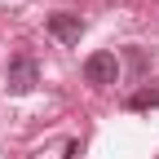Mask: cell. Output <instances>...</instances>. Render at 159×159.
I'll return each instance as SVG.
<instances>
[{"label":"cell","instance_id":"1","mask_svg":"<svg viewBox=\"0 0 159 159\" xmlns=\"http://www.w3.org/2000/svg\"><path fill=\"white\" fill-rule=\"evenodd\" d=\"M35 84H40V66H35V57H27V53L9 57V71H5V89H9L13 97H27V93H35Z\"/></svg>","mask_w":159,"mask_h":159},{"label":"cell","instance_id":"2","mask_svg":"<svg viewBox=\"0 0 159 159\" xmlns=\"http://www.w3.org/2000/svg\"><path fill=\"white\" fill-rule=\"evenodd\" d=\"M84 80H89V84H97V89L115 84V80H119V57H115L111 49L89 53V57H84Z\"/></svg>","mask_w":159,"mask_h":159},{"label":"cell","instance_id":"3","mask_svg":"<svg viewBox=\"0 0 159 159\" xmlns=\"http://www.w3.org/2000/svg\"><path fill=\"white\" fill-rule=\"evenodd\" d=\"M49 35L62 40V44H80V35H84V18H80V13H49Z\"/></svg>","mask_w":159,"mask_h":159},{"label":"cell","instance_id":"4","mask_svg":"<svg viewBox=\"0 0 159 159\" xmlns=\"http://www.w3.org/2000/svg\"><path fill=\"white\" fill-rule=\"evenodd\" d=\"M150 106H159V89H142L128 97V111H150Z\"/></svg>","mask_w":159,"mask_h":159},{"label":"cell","instance_id":"5","mask_svg":"<svg viewBox=\"0 0 159 159\" xmlns=\"http://www.w3.org/2000/svg\"><path fill=\"white\" fill-rule=\"evenodd\" d=\"M75 155H80V142H71V146H66V159H75Z\"/></svg>","mask_w":159,"mask_h":159}]
</instances>
